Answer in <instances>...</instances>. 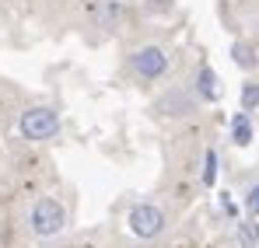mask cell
Masks as SVG:
<instances>
[{"label": "cell", "instance_id": "obj_1", "mask_svg": "<svg viewBox=\"0 0 259 248\" xmlns=\"http://www.w3.org/2000/svg\"><path fill=\"white\" fill-rule=\"evenodd\" d=\"M28 227H32L35 238H56V234H63V227H67V210H63V203L53 200V196L35 200V207L28 213Z\"/></svg>", "mask_w": 259, "mask_h": 248}, {"label": "cell", "instance_id": "obj_2", "mask_svg": "<svg viewBox=\"0 0 259 248\" xmlns=\"http://www.w3.org/2000/svg\"><path fill=\"white\" fill-rule=\"evenodd\" d=\"M18 129H21L25 140H32V143H46V140H53V136L60 133V116H56L53 109H46V105H35V109L21 112Z\"/></svg>", "mask_w": 259, "mask_h": 248}, {"label": "cell", "instance_id": "obj_3", "mask_svg": "<svg viewBox=\"0 0 259 248\" xmlns=\"http://www.w3.org/2000/svg\"><path fill=\"white\" fill-rule=\"evenodd\" d=\"M126 224H130V234H137L140 241H154V238L165 234V224H168V220H165V210H161V207H154V203H140V207L130 210Z\"/></svg>", "mask_w": 259, "mask_h": 248}, {"label": "cell", "instance_id": "obj_4", "mask_svg": "<svg viewBox=\"0 0 259 248\" xmlns=\"http://www.w3.org/2000/svg\"><path fill=\"white\" fill-rule=\"evenodd\" d=\"M130 63H133V74L144 77V81H158V77L168 74V53H165L161 45H144V49H137Z\"/></svg>", "mask_w": 259, "mask_h": 248}, {"label": "cell", "instance_id": "obj_5", "mask_svg": "<svg viewBox=\"0 0 259 248\" xmlns=\"http://www.w3.org/2000/svg\"><path fill=\"white\" fill-rule=\"evenodd\" d=\"M158 112H165V116H172V119H182V116L193 112V102H189L186 91H168V94L158 98Z\"/></svg>", "mask_w": 259, "mask_h": 248}, {"label": "cell", "instance_id": "obj_6", "mask_svg": "<svg viewBox=\"0 0 259 248\" xmlns=\"http://www.w3.org/2000/svg\"><path fill=\"white\" fill-rule=\"evenodd\" d=\"M196 91L207 98V102H217L221 98V87H217V74L210 67H200V74H196Z\"/></svg>", "mask_w": 259, "mask_h": 248}, {"label": "cell", "instance_id": "obj_7", "mask_svg": "<svg viewBox=\"0 0 259 248\" xmlns=\"http://www.w3.org/2000/svg\"><path fill=\"white\" fill-rule=\"evenodd\" d=\"M231 140H235L238 147H249V143H252V123H249V112H238V116L231 119Z\"/></svg>", "mask_w": 259, "mask_h": 248}, {"label": "cell", "instance_id": "obj_8", "mask_svg": "<svg viewBox=\"0 0 259 248\" xmlns=\"http://www.w3.org/2000/svg\"><path fill=\"white\" fill-rule=\"evenodd\" d=\"M231 56H235V63H238L242 70H256L259 67V56H256V49H252L249 42H235V45H231Z\"/></svg>", "mask_w": 259, "mask_h": 248}, {"label": "cell", "instance_id": "obj_9", "mask_svg": "<svg viewBox=\"0 0 259 248\" xmlns=\"http://www.w3.org/2000/svg\"><path fill=\"white\" fill-rule=\"evenodd\" d=\"M238 248H259V224L252 220L238 224Z\"/></svg>", "mask_w": 259, "mask_h": 248}, {"label": "cell", "instance_id": "obj_10", "mask_svg": "<svg viewBox=\"0 0 259 248\" xmlns=\"http://www.w3.org/2000/svg\"><path fill=\"white\" fill-rule=\"evenodd\" d=\"M259 109V84H245L242 87V112H252Z\"/></svg>", "mask_w": 259, "mask_h": 248}, {"label": "cell", "instance_id": "obj_11", "mask_svg": "<svg viewBox=\"0 0 259 248\" xmlns=\"http://www.w3.org/2000/svg\"><path fill=\"white\" fill-rule=\"evenodd\" d=\"M217 178V154L214 151H207V168H203V185H214Z\"/></svg>", "mask_w": 259, "mask_h": 248}, {"label": "cell", "instance_id": "obj_12", "mask_svg": "<svg viewBox=\"0 0 259 248\" xmlns=\"http://www.w3.org/2000/svg\"><path fill=\"white\" fill-rule=\"evenodd\" d=\"M245 207H249V213H252V217H259V185L252 189V192H249V200H245Z\"/></svg>", "mask_w": 259, "mask_h": 248}]
</instances>
